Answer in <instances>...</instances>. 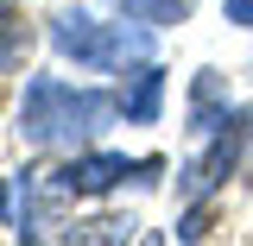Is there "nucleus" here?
<instances>
[{"label": "nucleus", "mask_w": 253, "mask_h": 246, "mask_svg": "<svg viewBox=\"0 0 253 246\" xmlns=\"http://www.w3.org/2000/svg\"><path fill=\"white\" fill-rule=\"evenodd\" d=\"M158 107H165V70L146 57V63H133L126 82H121V114H126V120H139V126H152Z\"/></svg>", "instance_id": "nucleus-5"}, {"label": "nucleus", "mask_w": 253, "mask_h": 246, "mask_svg": "<svg viewBox=\"0 0 253 246\" xmlns=\"http://www.w3.org/2000/svg\"><path fill=\"white\" fill-rule=\"evenodd\" d=\"M70 240H83V246H114V240H133V221L95 215V221H76V227H70Z\"/></svg>", "instance_id": "nucleus-8"}, {"label": "nucleus", "mask_w": 253, "mask_h": 246, "mask_svg": "<svg viewBox=\"0 0 253 246\" xmlns=\"http://www.w3.org/2000/svg\"><path fill=\"white\" fill-rule=\"evenodd\" d=\"M114 6H126V19H139V26H177L190 19L196 0H114Z\"/></svg>", "instance_id": "nucleus-7"}, {"label": "nucleus", "mask_w": 253, "mask_h": 246, "mask_svg": "<svg viewBox=\"0 0 253 246\" xmlns=\"http://www.w3.org/2000/svg\"><path fill=\"white\" fill-rule=\"evenodd\" d=\"M215 101H221L215 70H203V76H196V95H190V133H209V126H215Z\"/></svg>", "instance_id": "nucleus-9"}, {"label": "nucleus", "mask_w": 253, "mask_h": 246, "mask_svg": "<svg viewBox=\"0 0 253 246\" xmlns=\"http://www.w3.org/2000/svg\"><path fill=\"white\" fill-rule=\"evenodd\" d=\"M32 51V26L19 13V0H0V70H19Z\"/></svg>", "instance_id": "nucleus-6"}, {"label": "nucleus", "mask_w": 253, "mask_h": 246, "mask_svg": "<svg viewBox=\"0 0 253 246\" xmlns=\"http://www.w3.org/2000/svg\"><path fill=\"white\" fill-rule=\"evenodd\" d=\"M51 44H57V57L89 63V70H133V63L152 57V38H146L139 26H101L95 13H83V6L51 13Z\"/></svg>", "instance_id": "nucleus-2"}, {"label": "nucleus", "mask_w": 253, "mask_h": 246, "mask_svg": "<svg viewBox=\"0 0 253 246\" xmlns=\"http://www.w3.org/2000/svg\"><path fill=\"white\" fill-rule=\"evenodd\" d=\"M114 114H121V95L70 89L63 76H32L19 101V139L26 145H89Z\"/></svg>", "instance_id": "nucleus-1"}, {"label": "nucleus", "mask_w": 253, "mask_h": 246, "mask_svg": "<svg viewBox=\"0 0 253 246\" xmlns=\"http://www.w3.org/2000/svg\"><path fill=\"white\" fill-rule=\"evenodd\" d=\"M165 171V158H121V152H76L70 164L51 171L57 196H108L121 183H152Z\"/></svg>", "instance_id": "nucleus-3"}, {"label": "nucleus", "mask_w": 253, "mask_h": 246, "mask_svg": "<svg viewBox=\"0 0 253 246\" xmlns=\"http://www.w3.org/2000/svg\"><path fill=\"white\" fill-rule=\"evenodd\" d=\"M247 139H253V107H228V114L209 126V152L196 158V164H184V196H190V202H209V196L234 177Z\"/></svg>", "instance_id": "nucleus-4"}, {"label": "nucleus", "mask_w": 253, "mask_h": 246, "mask_svg": "<svg viewBox=\"0 0 253 246\" xmlns=\"http://www.w3.org/2000/svg\"><path fill=\"white\" fill-rule=\"evenodd\" d=\"M221 13H228V26H247L253 32V0H228Z\"/></svg>", "instance_id": "nucleus-10"}]
</instances>
